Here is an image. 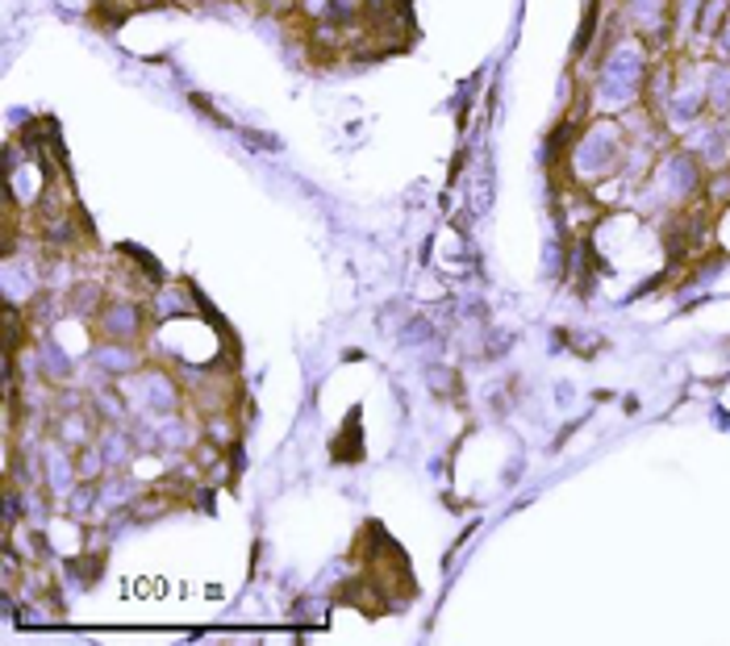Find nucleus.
<instances>
[{
  "label": "nucleus",
  "instance_id": "f257e3e1",
  "mask_svg": "<svg viewBox=\"0 0 730 646\" xmlns=\"http://www.w3.org/2000/svg\"><path fill=\"white\" fill-rule=\"evenodd\" d=\"M718 54H722V59H730V13H727V25L718 29Z\"/></svg>",
  "mask_w": 730,
  "mask_h": 646
}]
</instances>
